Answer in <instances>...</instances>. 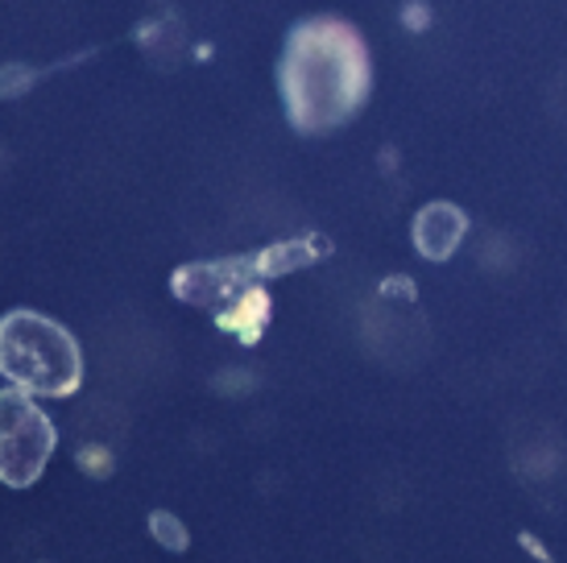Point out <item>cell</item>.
I'll use <instances>...</instances> for the list:
<instances>
[{
  "label": "cell",
  "mask_w": 567,
  "mask_h": 563,
  "mask_svg": "<svg viewBox=\"0 0 567 563\" xmlns=\"http://www.w3.org/2000/svg\"><path fill=\"white\" fill-rule=\"evenodd\" d=\"M286 92L299 125H331L364 92V50L344 25H307L286 59Z\"/></svg>",
  "instance_id": "obj_1"
},
{
  "label": "cell",
  "mask_w": 567,
  "mask_h": 563,
  "mask_svg": "<svg viewBox=\"0 0 567 563\" xmlns=\"http://www.w3.org/2000/svg\"><path fill=\"white\" fill-rule=\"evenodd\" d=\"M0 373L30 393L66 398L83 381L80 345L47 315L13 311L0 319Z\"/></svg>",
  "instance_id": "obj_2"
},
{
  "label": "cell",
  "mask_w": 567,
  "mask_h": 563,
  "mask_svg": "<svg viewBox=\"0 0 567 563\" xmlns=\"http://www.w3.org/2000/svg\"><path fill=\"white\" fill-rule=\"evenodd\" d=\"M54 427L25 390H0V481L33 485L54 455Z\"/></svg>",
  "instance_id": "obj_3"
},
{
  "label": "cell",
  "mask_w": 567,
  "mask_h": 563,
  "mask_svg": "<svg viewBox=\"0 0 567 563\" xmlns=\"http://www.w3.org/2000/svg\"><path fill=\"white\" fill-rule=\"evenodd\" d=\"M460 236H464V216L447 204H431L423 216H419V224H414L419 249H423L426 257H435V262H443L447 253L456 249Z\"/></svg>",
  "instance_id": "obj_4"
},
{
  "label": "cell",
  "mask_w": 567,
  "mask_h": 563,
  "mask_svg": "<svg viewBox=\"0 0 567 563\" xmlns=\"http://www.w3.org/2000/svg\"><path fill=\"white\" fill-rule=\"evenodd\" d=\"M154 531H158L162 547H174V551L187 547V531L178 522H171V514H154Z\"/></svg>",
  "instance_id": "obj_5"
}]
</instances>
